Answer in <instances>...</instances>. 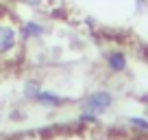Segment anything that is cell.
I'll return each mask as SVG.
<instances>
[{"instance_id": "6", "label": "cell", "mask_w": 148, "mask_h": 140, "mask_svg": "<svg viewBox=\"0 0 148 140\" xmlns=\"http://www.w3.org/2000/svg\"><path fill=\"white\" fill-rule=\"evenodd\" d=\"M129 125L133 127V129L142 131V134H148V118H144V116H131Z\"/></svg>"}, {"instance_id": "2", "label": "cell", "mask_w": 148, "mask_h": 140, "mask_svg": "<svg viewBox=\"0 0 148 140\" xmlns=\"http://www.w3.org/2000/svg\"><path fill=\"white\" fill-rule=\"evenodd\" d=\"M20 42V31L11 24H0V55H9Z\"/></svg>"}, {"instance_id": "9", "label": "cell", "mask_w": 148, "mask_h": 140, "mask_svg": "<svg viewBox=\"0 0 148 140\" xmlns=\"http://www.w3.org/2000/svg\"><path fill=\"white\" fill-rule=\"evenodd\" d=\"M22 2H24V5H28V7H39L44 0H22Z\"/></svg>"}, {"instance_id": "3", "label": "cell", "mask_w": 148, "mask_h": 140, "mask_svg": "<svg viewBox=\"0 0 148 140\" xmlns=\"http://www.w3.org/2000/svg\"><path fill=\"white\" fill-rule=\"evenodd\" d=\"M105 61H107V68H109L111 72H124V70L129 68V57H126L122 51H111V53H107Z\"/></svg>"}, {"instance_id": "4", "label": "cell", "mask_w": 148, "mask_h": 140, "mask_svg": "<svg viewBox=\"0 0 148 140\" xmlns=\"http://www.w3.org/2000/svg\"><path fill=\"white\" fill-rule=\"evenodd\" d=\"M46 33V26L37 20H28V22L22 24V37L24 40H39Z\"/></svg>"}, {"instance_id": "8", "label": "cell", "mask_w": 148, "mask_h": 140, "mask_svg": "<svg viewBox=\"0 0 148 140\" xmlns=\"http://www.w3.org/2000/svg\"><path fill=\"white\" fill-rule=\"evenodd\" d=\"M146 9H148V0H137V2H135V11H137V13H144Z\"/></svg>"}, {"instance_id": "1", "label": "cell", "mask_w": 148, "mask_h": 140, "mask_svg": "<svg viewBox=\"0 0 148 140\" xmlns=\"http://www.w3.org/2000/svg\"><path fill=\"white\" fill-rule=\"evenodd\" d=\"M111 103H113V96L107 90H96V92H92L89 96L83 98V112L100 116V114H105L111 107Z\"/></svg>"}, {"instance_id": "5", "label": "cell", "mask_w": 148, "mask_h": 140, "mask_svg": "<svg viewBox=\"0 0 148 140\" xmlns=\"http://www.w3.org/2000/svg\"><path fill=\"white\" fill-rule=\"evenodd\" d=\"M37 101L42 103V105H46V107H59L61 103H63V98L55 96L52 92H39L37 94Z\"/></svg>"}, {"instance_id": "7", "label": "cell", "mask_w": 148, "mask_h": 140, "mask_svg": "<svg viewBox=\"0 0 148 140\" xmlns=\"http://www.w3.org/2000/svg\"><path fill=\"white\" fill-rule=\"evenodd\" d=\"M39 92H42V90H39V83H37V81H28V83L24 85V96L26 98H37Z\"/></svg>"}, {"instance_id": "10", "label": "cell", "mask_w": 148, "mask_h": 140, "mask_svg": "<svg viewBox=\"0 0 148 140\" xmlns=\"http://www.w3.org/2000/svg\"><path fill=\"white\" fill-rule=\"evenodd\" d=\"M142 103L146 105V110H148V94H144V96H142Z\"/></svg>"}]
</instances>
